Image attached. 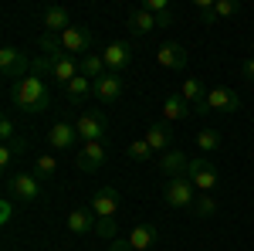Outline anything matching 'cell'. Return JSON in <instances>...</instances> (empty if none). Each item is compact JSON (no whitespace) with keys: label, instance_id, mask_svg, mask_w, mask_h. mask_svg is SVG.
Wrapping results in <instances>:
<instances>
[{"label":"cell","instance_id":"1","mask_svg":"<svg viewBox=\"0 0 254 251\" xmlns=\"http://www.w3.org/2000/svg\"><path fill=\"white\" fill-rule=\"evenodd\" d=\"M10 102L17 105L20 112L38 116V112H44L51 105V88L44 85L41 75H27V78H20V82L10 85Z\"/></svg>","mask_w":254,"mask_h":251},{"label":"cell","instance_id":"2","mask_svg":"<svg viewBox=\"0 0 254 251\" xmlns=\"http://www.w3.org/2000/svg\"><path fill=\"white\" fill-rule=\"evenodd\" d=\"M241 109V98L231 92V88H224V85H214L203 102H196L193 112L196 116H210V112H237Z\"/></svg>","mask_w":254,"mask_h":251},{"label":"cell","instance_id":"3","mask_svg":"<svg viewBox=\"0 0 254 251\" xmlns=\"http://www.w3.org/2000/svg\"><path fill=\"white\" fill-rule=\"evenodd\" d=\"M163 197H166V204H170V207H176V211H187V207L193 211L200 190L190 183V176H176V180H170V183H166Z\"/></svg>","mask_w":254,"mask_h":251},{"label":"cell","instance_id":"4","mask_svg":"<svg viewBox=\"0 0 254 251\" xmlns=\"http://www.w3.org/2000/svg\"><path fill=\"white\" fill-rule=\"evenodd\" d=\"M0 75L10 78V82H20V78L31 75V58L20 51V48H0Z\"/></svg>","mask_w":254,"mask_h":251},{"label":"cell","instance_id":"5","mask_svg":"<svg viewBox=\"0 0 254 251\" xmlns=\"http://www.w3.org/2000/svg\"><path fill=\"white\" fill-rule=\"evenodd\" d=\"M187 176H190V183H193L200 193L217 190V170H214V163H210L203 153L190 160V173H187Z\"/></svg>","mask_w":254,"mask_h":251},{"label":"cell","instance_id":"6","mask_svg":"<svg viewBox=\"0 0 254 251\" xmlns=\"http://www.w3.org/2000/svg\"><path fill=\"white\" fill-rule=\"evenodd\" d=\"M75 129H78V139H85V143H102V136L109 129V119L92 109V112H81L75 119Z\"/></svg>","mask_w":254,"mask_h":251},{"label":"cell","instance_id":"7","mask_svg":"<svg viewBox=\"0 0 254 251\" xmlns=\"http://www.w3.org/2000/svg\"><path fill=\"white\" fill-rule=\"evenodd\" d=\"M7 197H14L20 204H31V200H38L41 197V183L34 173H17L7 180Z\"/></svg>","mask_w":254,"mask_h":251},{"label":"cell","instance_id":"8","mask_svg":"<svg viewBox=\"0 0 254 251\" xmlns=\"http://www.w3.org/2000/svg\"><path fill=\"white\" fill-rule=\"evenodd\" d=\"M102 61H105V72H126L129 65H132V48L126 44V41H112V44H105L102 48Z\"/></svg>","mask_w":254,"mask_h":251},{"label":"cell","instance_id":"9","mask_svg":"<svg viewBox=\"0 0 254 251\" xmlns=\"http://www.w3.org/2000/svg\"><path fill=\"white\" fill-rule=\"evenodd\" d=\"M61 44H64L68 55H81V58H85V51L95 44V34H92L88 27H81V24H71V27L61 34Z\"/></svg>","mask_w":254,"mask_h":251},{"label":"cell","instance_id":"10","mask_svg":"<svg viewBox=\"0 0 254 251\" xmlns=\"http://www.w3.org/2000/svg\"><path fill=\"white\" fill-rule=\"evenodd\" d=\"M156 61L163 65V68L183 72V68H187V61H190V55H187V48H183V44H176V41H166V44H159Z\"/></svg>","mask_w":254,"mask_h":251},{"label":"cell","instance_id":"11","mask_svg":"<svg viewBox=\"0 0 254 251\" xmlns=\"http://www.w3.org/2000/svg\"><path fill=\"white\" fill-rule=\"evenodd\" d=\"M92 95H95L98 102H116V98L122 95V75L105 72L102 78H95V82H92Z\"/></svg>","mask_w":254,"mask_h":251},{"label":"cell","instance_id":"12","mask_svg":"<svg viewBox=\"0 0 254 251\" xmlns=\"http://www.w3.org/2000/svg\"><path fill=\"white\" fill-rule=\"evenodd\" d=\"M105 160H109V153H105V143H85L75 163H78L81 173H95V170L102 167V163H105Z\"/></svg>","mask_w":254,"mask_h":251},{"label":"cell","instance_id":"13","mask_svg":"<svg viewBox=\"0 0 254 251\" xmlns=\"http://www.w3.org/2000/svg\"><path fill=\"white\" fill-rule=\"evenodd\" d=\"M159 170L170 176V180L187 176V173H190V156L183 153V150H166V153L159 156Z\"/></svg>","mask_w":254,"mask_h":251},{"label":"cell","instance_id":"14","mask_svg":"<svg viewBox=\"0 0 254 251\" xmlns=\"http://www.w3.org/2000/svg\"><path fill=\"white\" fill-rule=\"evenodd\" d=\"M75 139H78V129L71 122H55L48 129V146L51 150H75Z\"/></svg>","mask_w":254,"mask_h":251},{"label":"cell","instance_id":"15","mask_svg":"<svg viewBox=\"0 0 254 251\" xmlns=\"http://www.w3.org/2000/svg\"><path fill=\"white\" fill-rule=\"evenodd\" d=\"M92 211H95V217H116V211H119V190L116 187H102V190H95V197H92Z\"/></svg>","mask_w":254,"mask_h":251},{"label":"cell","instance_id":"16","mask_svg":"<svg viewBox=\"0 0 254 251\" xmlns=\"http://www.w3.org/2000/svg\"><path fill=\"white\" fill-rule=\"evenodd\" d=\"M68 27H71L68 7H48V10H44V31H48V34H64Z\"/></svg>","mask_w":254,"mask_h":251},{"label":"cell","instance_id":"17","mask_svg":"<svg viewBox=\"0 0 254 251\" xmlns=\"http://www.w3.org/2000/svg\"><path fill=\"white\" fill-rule=\"evenodd\" d=\"M78 75H81V68H78V61L71 58V55H64V58H58L55 65H51V78L61 82V85H71Z\"/></svg>","mask_w":254,"mask_h":251},{"label":"cell","instance_id":"18","mask_svg":"<svg viewBox=\"0 0 254 251\" xmlns=\"http://www.w3.org/2000/svg\"><path fill=\"white\" fill-rule=\"evenodd\" d=\"M156 238H159V231L153 228V224H136L132 228V234H129V245H132V251H146V248H153L156 245Z\"/></svg>","mask_w":254,"mask_h":251},{"label":"cell","instance_id":"19","mask_svg":"<svg viewBox=\"0 0 254 251\" xmlns=\"http://www.w3.org/2000/svg\"><path fill=\"white\" fill-rule=\"evenodd\" d=\"M95 211H85V207H78V211L68 214V231L71 234H88L92 228H95Z\"/></svg>","mask_w":254,"mask_h":251},{"label":"cell","instance_id":"20","mask_svg":"<svg viewBox=\"0 0 254 251\" xmlns=\"http://www.w3.org/2000/svg\"><path fill=\"white\" fill-rule=\"evenodd\" d=\"M142 139H146V143L153 146V153H166V150H170V139H173V136H170V129H166L163 122H156V126H149V129H146V136H142Z\"/></svg>","mask_w":254,"mask_h":251},{"label":"cell","instance_id":"21","mask_svg":"<svg viewBox=\"0 0 254 251\" xmlns=\"http://www.w3.org/2000/svg\"><path fill=\"white\" fill-rule=\"evenodd\" d=\"M142 10H149L156 17L159 27H170L173 24V10H170V0H142Z\"/></svg>","mask_w":254,"mask_h":251},{"label":"cell","instance_id":"22","mask_svg":"<svg viewBox=\"0 0 254 251\" xmlns=\"http://www.w3.org/2000/svg\"><path fill=\"white\" fill-rule=\"evenodd\" d=\"M153 27H159V24H156V17H153L149 10H142V7H139V10L129 14V31H132V34H149Z\"/></svg>","mask_w":254,"mask_h":251},{"label":"cell","instance_id":"23","mask_svg":"<svg viewBox=\"0 0 254 251\" xmlns=\"http://www.w3.org/2000/svg\"><path fill=\"white\" fill-rule=\"evenodd\" d=\"M38 44H41V51H44V58H51V61H58V58H64L68 51H64V44H61V34H41L38 38Z\"/></svg>","mask_w":254,"mask_h":251},{"label":"cell","instance_id":"24","mask_svg":"<svg viewBox=\"0 0 254 251\" xmlns=\"http://www.w3.org/2000/svg\"><path fill=\"white\" fill-rule=\"evenodd\" d=\"M163 116L166 119H187L190 116V102L183 95H170L166 102H163Z\"/></svg>","mask_w":254,"mask_h":251},{"label":"cell","instance_id":"25","mask_svg":"<svg viewBox=\"0 0 254 251\" xmlns=\"http://www.w3.org/2000/svg\"><path fill=\"white\" fill-rule=\"evenodd\" d=\"M78 68H81V75L92 78V82L105 75V61H102V55H85V58L78 61Z\"/></svg>","mask_w":254,"mask_h":251},{"label":"cell","instance_id":"26","mask_svg":"<svg viewBox=\"0 0 254 251\" xmlns=\"http://www.w3.org/2000/svg\"><path fill=\"white\" fill-rule=\"evenodd\" d=\"M180 95L187 98L190 105H196V102H203V98H207V88H203V82H200V78H187V82H183V92H180Z\"/></svg>","mask_w":254,"mask_h":251},{"label":"cell","instance_id":"27","mask_svg":"<svg viewBox=\"0 0 254 251\" xmlns=\"http://www.w3.org/2000/svg\"><path fill=\"white\" fill-rule=\"evenodd\" d=\"M193 214L200 217V221H210L217 214V200H214V193H200L196 197V204H193Z\"/></svg>","mask_w":254,"mask_h":251},{"label":"cell","instance_id":"28","mask_svg":"<svg viewBox=\"0 0 254 251\" xmlns=\"http://www.w3.org/2000/svg\"><path fill=\"white\" fill-rule=\"evenodd\" d=\"M196 146H200L203 156L220 150V133H217V129H200V133H196Z\"/></svg>","mask_w":254,"mask_h":251},{"label":"cell","instance_id":"29","mask_svg":"<svg viewBox=\"0 0 254 251\" xmlns=\"http://www.w3.org/2000/svg\"><path fill=\"white\" fill-rule=\"evenodd\" d=\"M64 92H68V98H71V102H81L85 95H92V78L78 75L71 85H64Z\"/></svg>","mask_w":254,"mask_h":251},{"label":"cell","instance_id":"30","mask_svg":"<svg viewBox=\"0 0 254 251\" xmlns=\"http://www.w3.org/2000/svg\"><path fill=\"white\" fill-rule=\"evenodd\" d=\"M55 170H58V160H55V156H38V160H34V176H38V180L55 176Z\"/></svg>","mask_w":254,"mask_h":251},{"label":"cell","instance_id":"31","mask_svg":"<svg viewBox=\"0 0 254 251\" xmlns=\"http://www.w3.org/2000/svg\"><path fill=\"white\" fill-rule=\"evenodd\" d=\"M129 156L139 160V163H146V160H153V146H149L146 139H132V143H129Z\"/></svg>","mask_w":254,"mask_h":251},{"label":"cell","instance_id":"32","mask_svg":"<svg viewBox=\"0 0 254 251\" xmlns=\"http://www.w3.org/2000/svg\"><path fill=\"white\" fill-rule=\"evenodd\" d=\"M214 10H217V17H234L241 10V3L237 0H214Z\"/></svg>","mask_w":254,"mask_h":251},{"label":"cell","instance_id":"33","mask_svg":"<svg viewBox=\"0 0 254 251\" xmlns=\"http://www.w3.org/2000/svg\"><path fill=\"white\" fill-rule=\"evenodd\" d=\"M196 14L203 24H214L217 20V10H214V0H196Z\"/></svg>","mask_w":254,"mask_h":251},{"label":"cell","instance_id":"34","mask_svg":"<svg viewBox=\"0 0 254 251\" xmlns=\"http://www.w3.org/2000/svg\"><path fill=\"white\" fill-rule=\"evenodd\" d=\"M95 231L102 234V238H116V217H98Z\"/></svg>","mask_w":254,"mask_h":251},{"label":"cell","instance_id":"35","mask_svg":"<svg viewBox=\"0 0 254 251\" xmlns=\"http://www.w3.org/2000/svg\"><path fill=\"white\" fill-rule=\"evenodd\" d=\"M10 217H14V197H3L0 200V224H10Z\"/></svg>","mask_w":254,"mask_h":251},{"label":"cell","instance_id":"36","mask_svg":"<svg viewBox=\"0 0 254 251\" xmlns=\"http://www.w3.org/2000/svg\"><path fill=\"white\" fill-rule=\"evenodd\" d=\"M14 136H17V133H14V119L3 116V119H0V139H3V143H10Z\"/></svg>","mask_w":254,"mask_h":251},{"label":"cell","instance_id":"37","mask_svg":"<svg viewBox=\"0 0 254 251\" xmlns=\"http://www.w3.org/2000/svg\"><path fill=\"white\" fill-rule=\"evenodd\" d=\"M3 146H10V150H14V156H20L24 150H27V139H24V136H14V139H10V143H3Z\"/></svg>","mask_w":254,"mask_h":251},{"label":"cell","instance_id":"38","mask_svg":"<svg viewBox=\"0 0 254 251\" xmlns=\"http://www.w3.org/2000/svg\"><path fill=\"white\" fill-rule=\"evenodd\" d=\"M10 163H14V150H10V146H3V150H0V170H7Z\"/></svg>","mask_w":254,"mask_h":251},{"label":"cell","instance_id":"39","mask_svg":"<svg viewBox=\"0 0 254 251\" xmlns=\"http://www.w3.org/2000/svg\"><path fill=\"white\" fill-rule=\"evenodd\" d=\"M241 75L248 78V82H254V58H248L244 65H241Z\"/></svg>","mask_w":254,"mask_h":251},{"label":"cell","instance_id":"40","mask_svg":"<svg viewBox=\"0 0 254 251\" xmlns=\"http://www.w3.org/2000/svg\"><path fill=\"white\" fill-rule=\"evenodd\" d=\"M112 251H132V245H129V241H116V245H112Z\"/></svg>","mask_w":254,"mask_h":251}]
</instances>
